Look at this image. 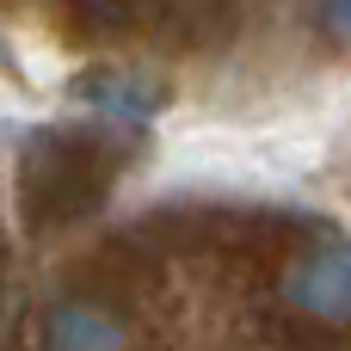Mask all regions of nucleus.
Returning a JSON list of instances; mask_svg holds the SVG:
<instances>
[{"mask_svg": "<svg viewBox=\"0 0 351 351\" xmlns=\"http://www.w3.org/2000/svg\"><path fill=\"white\" fill-rule=\"evenodd\" d=\"M290 290H296L302 308L346 321V315H351V253H321V259H308L302 278H296Z\"/></svg>", "mask_w": 351, "mask_h": 351, "instance_id": "nucleus-1", "label": "nucleus"}, {"mask_svg": "<svg viewBox=\"0 0 351 351\" xmlns=\"http://www.w3.org/2000/svg\"><path fill=\"white\" fill-rule=\"evenodd\" d=\"M56 351H117V327L99 308H68L56 315Z\"/></svg>", "mask_w": 351, "mask_h": 351, "instance_id": "nucleus-2", "label": "nucleus"}, {"mask_svg": "<svg viewBox=\"0 0 351 351\" xmlns=\"http://www.w3.org/2000/svg\"><path fill=\"white\" fill-rule=\"evenodd\" d=\"M0 74H19V56L6 49V37H0Z\"/></svg>", "mask_w": 351, "mask_h": 351, "instance_id": "nucleus-3", "label": "nucleus"}, {"mask_svg": "<svg viewBox=\"0 0 351 351\" xmlns=\"http://www.w3.org/2000/svg\"><path fill=\"white\" fill-rule=\"evenodd\" d=\"M333 12H339V19H346V25H351V0H333Z\"/></svg>", "mask_w": 351, "mask_h": 351, "instance_id": "nucleus-4", "label": "nucleus"}]
</instances>
